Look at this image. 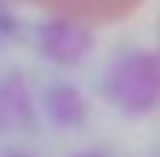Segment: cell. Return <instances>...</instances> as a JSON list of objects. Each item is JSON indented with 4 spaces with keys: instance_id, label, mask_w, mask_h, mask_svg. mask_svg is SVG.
Instances as JSON below:
<instances>
[{
    "instance_id": "obj_3",
    "label": "cell",
    "mask_w": 160,
    "mask_h": 157,
    "mask_svg": "<svg viewBox=\"0 0 160 157\" xmlns=\"http://www.w3.org/2000/svg\"><path fill=\"white\" fill-rule=\"evenodd\" d=\"M35 4H47V8H55V12H62L67 20H78V24L82 20L98 24V20H121V16H129L141 0H35Z\"/></svg>"
},
{
    "instance_id": "obj_2",
    "label": "cell",
    "mask_w": 160,
    "mask_h": 157,
    "mask_svg": "<svg viewBox=\"0 0 160 157\" xmlns=\"http://www.w3.org/2000/svg\"><path fill=\"white\" fill-rule=\"evenodd\" d=\"M39 51L51 55L55 63H78L94 43V31L78 20H67V16H55V20H43L35 28Z\"/></svg>"
},
{
    "instance_id": "obj_1",
    "label": "cell",
    "mask_w": 160,
    "mask_h": 157,
    "mask_svg": "<svg viewBox=\"0 0 160 157\" xmlns=\"http://www.w3.org/2000/svg\"><path fill=\"white\" fill-rule=\"evenodd\" d=\"M102 83L121 106H148L156 98V63L145 59V51H133L125 59H117Z\"/></svg>"
},
{
    "instance_id": "obj_4",
    "label": "cell",
    "mask_w": 160,
    "mask_h": 157,
    "mask_svg": "<svg viewBox=\"0 0 160 157\" xmlns=\"http://www.w3.org/2000/svg\"><path fill=\"white\" fill-rule=\"evenodd\" d=\"M12 35H16V16L0 4V43H4V39H12Z\"/></svg>"
}]
</instances>
